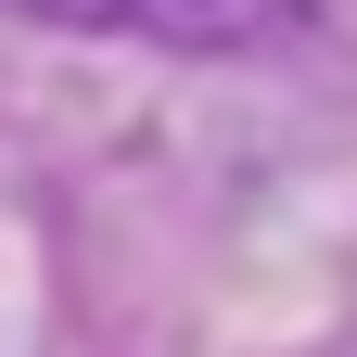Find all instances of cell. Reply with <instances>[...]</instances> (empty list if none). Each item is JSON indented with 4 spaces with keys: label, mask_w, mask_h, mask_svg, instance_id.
<instances>
[{
    "label": "cell",
    "mask_w": 357,
    "mask_h": 357,
    "mask_svg": "<svg viewBox=\"0 0 357 357\" xmlns=\"http://www.w3.org/2000/svg\"><path fill=\"white\" fill-rule=\"evenodd\" d=\"M0 13L64 26V38L178 52V64H268V52H306L332 26V0H0Z\"/></svg>",
    "instance_id": "obj_1"
}]
</instances>
